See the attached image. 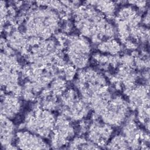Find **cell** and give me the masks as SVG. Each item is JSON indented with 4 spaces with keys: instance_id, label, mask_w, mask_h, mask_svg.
<instances>
[{
    "instance_id": "6da1fadb",
    "label": "cell",
    "mask_w": 150,
    "mask_h": 150,
    "mask_svg": "<svg viewBox=\"0 0 150 150\" xmlns=\"http://www.w3.org/2000/svg\"><path fill=\"white\" fill-rule=\"evenodd\" d=\"M74 24L81 35L94 43L99 44L114 38L116 29L104 15L94 7L85 4L74 12Z\"/></svg>"
},
{
    "instance_id": "7a4b0ae2",
    "label": "cell",
    "mask_w": 150,
    "mask_h": 150,
    "mask_svg": "<svg viewBox=\"0 0 150 150\" xmlns=\"http://www.w3.org/2000/svg\"><path fill=\"white\" fill-rule=\"evenodd\" d=\"M116 33L127 47L149 42V29L141 25L142 17L131 5L122 6L114 17Z\"/></svg>"
},
{
    "instance_id": "3957f363",
    "label": "cell",
    "mask_w": 150,
    "mask_h": 150,
    "mask_svg": "<svg viewBox=\"0 0 150 150\" xmlns=\"http://www.w3.org/2000/svg\"><path fill=\"white\" fill-rule=\"evenodd\" d=\"M60 26L59 14L44 6L32 9L26 15L23 23V32L28 38L40 40L49 39Z\"/></svg>"
},
{
    "instance_id": "277c9868",
    "label": "cell",
    "mask_w": 150,
    "mask_h": 150,
    "mask_svg": "<svg viewBox=\"0 0 150 150\" xmlns=\"http://www.w3.org/2000/svg\"><path fill=\"white\" fill-rule=\"evenodd\" d=\"M74 84L76 90L87 104L91 97L108 87V82L105 76L91 67L80 70Z\"/></svg>"
},
{
    "instance_id": "5b68a950",
    "label": "cell",
    "mask_w": 150,
    "mask_h": 150,
    "mask_svg": "<svg viewBox=\"0 0 150 150\" xmlns=\"http://www.w3.org/2000/svg\"><path fill=\"white\" fill-rule=\"evenodd\" d=\"M56 118L52 111L37 107L27 112L23 126L25 130L43 138H49L54 128Z\"/></svg>"
},
{
    "instance_id": "8992f818",
    "label": "cell",
    "mask_w": 150,
    "mask_h": 150,
    "mask_svg": "<svg viewBox=\"0 0 150 150\" xmlns=\"http://www.w3.org/2000/svg\"><path fill=\"white\" fill-rule=\"evenodd\" d=\"M58 108L60 114L72 122L85 119L91 110L78 91L74 88L67 89L59 97Z\"/></svg>"
},
{
    "instance_id": "52a82bcc",
    "label": "cell",
    "mask_w": 150,
    "mask_h": 150,
    "mask_svg": "<svg viewBox=\"0 0 150 150\" xmlns=\"http://www.w3.org/2000/svg\"><path fill=\"white\" fill-rule=\"evenodd\" d=\"M91 53L90 41L81 35H73L66 40V54L70 64L80 70L87 67Z\"/></svg>"
},
{
    "instance_id": "ba28073f",
    "label": "cell",
    "mask_w": 150,
    "mask_h": 150,
    "mask_svg": "<svg viewBox=\"0 0 150 150\" xmlns=\"http://www.w3.org/2000/svg\"><path fill=\"white\" fill-rule=\"evenodd\" d=\"M127 100L119 94H114L97 118L112 127L121 125L129 113Z\"/></svg>"
},
{
    "instance_id": "9c48e42d",
    "label": "cell",
    "mask_w": 150,
    "mask_h": 150,
    "mask_svg": "<svg viewBox=\"0 0 150 150\" xmlns=\"http://www.w3.org/2000/svg\"><path fill=\"white\" fill-rule=\"evenodd\" d=\"M52 39L41 40L32 46L28 53V60L32 64L42 67L53 65L60 57L58 45Z\"/></svg>"
},
{
    "instance_id": "30bf717a",
    "label": "cell",
    "mask_w": 150,
    "mask_h": 150,
    "mask_svg": "<svg viewBox=\"0 0 150 150\" xmlns=\"http://www.w3.org/2000/svg\"><path fill=\"white\" fill-rule=\"evenodd\" d=\"M75 132L73 122L64 115H59L49 137L50 148L57 149L68 145L74 138Z\"/></svg>"
},
{
    "instance_id": "8fae6325",
    "label": "cell",
    "mask_w": 150,
    "mask_h": 150,
    "mask_svg": "<svg viewBox=\"0 0 150 150\" xmlns=\"http://www.w3.org/2000/svg\"><path fill=\"white\" fill-rule=\"evenodd\" d=\"M112 127L98 118H95L87 127V138L101 148L106 145L112 137Z\"/></svg>"
},
{
    "instance_id": "7c38bea8",
    "label": "cell",
    "mask_w": 150,
    "mask_h": 150,
    "mask_svg": "<svg viewBox=\"0 0 150 150\" xmlns=\"http://www.w3.org/2000/svg\"><path fill=\"white\" fill-rule=\"evenodd\" d=\"M15 145L22 149H50L49 144L43 138L27 130L16 132Z\"/></svg>"
},
{
    "instance_id": "4fadbf2b",
    "label": "cell",
    "mask_w": 150,
    "mask_h": 150,
    "mask_svg": "<svg viewBox=\"0 0 150 150\" xmlns=\"http://www.w3.org/2000/svg\"><path fill=\"white\" fill-rule=\"evenodd\" d=\"M20 71L5 66H1V86L6 93L20 95L22 87L19 83Z\"/></svg>"
},
{
    "instance_id": "5bb4252c",
    "label": "cell",
    "mask_w": 150,
    "mask_h": 150,
    "mask_svg": "<svg viewBox=\"0 0 150 150\" xmlns=\"http://www.w3.org/2000/svg\"><path fill=\"white\" fill-rule=\"evenodd\" d=\"M22 107V103L19 96L5 93L1 90V115L12 120L19 114Z\"/></svg>"
},
{
    "instance_id": "9a60e30c",
    "label": "cell",
    "mask_w": 150,
    "mask_h": 150,
    "mask_svg": "<svg viewBox=\"0 0 150 150\" xmlns=\"http://www.w3.org/2000/svg\"><path fill=\"white\" fill-rule=\"evenodd\" d=\"M15 131V126L11 119L1 115L0 141L3 149H18L15 145H13L16 139Z\"/></svg>"
},
{
    "instance_id": "2e32d148",
    "label": "cell",
    "mask_w": 150,
    "mask_h": 150,
    "mask_svg": "<svg viewBox=\"0 0 150 150\" xmlns=\"http://www.w3.org/2000/svg\"><path fill=\"white\" fill-rule=\"evenodd\" d=\"M125 94L131 109L136 110L140 107L149 105V85H135Z\"/></svg>"
},
{
    "instance_id": "e0dca14e",
    "label": "cell",
    "mask_w": 150,
    "mask_h": 150,
    "mask_svg": "<svg viewBox=\"0 0 150 150\" xmlns=\"http://www.w3.org/2000/svg\"><path fill=\"white\" fill-rule=\"evenodd\" d=\"M138 75L133 67L120 64L115 77V81L122 84L126 93L136 85Z\"/></svg>"
},
{
    "instance_id": "ac0fdd59",
    "label": "cell",
    "mask_w": 150,
    "mask_h": 150,
    "mask_svg": "<svg viewBox=\"0 0 150 150\" xmlns=\"http://www.w3.org/2000/svg\"><path fill=\"white\" fill-rule=\"evenodd\" d=\"M6 41L8 46L13 50L25 53L29 50L28 38L23 32L18 30L10 31L7 35Z\"/></svg>"
},
{
    "instance_id": "d6986e66",
    "label": "cell",
    "mask_w": 150,
    "mask_h": 150,
    "mask_svg": "<svg viewBox=\"0 0 150 150\" xmlns=\"http://www.w3.org/2000/svg\"><path fill=\"white\" fill-rule=\"evenodd\" d=\"M84 4L94 7L103 15H104L108 19L114 18L117 11L116 2L114 1H86L84 2Z\"/></svg>"
},
{
    "instance_id": "ffe728a7",
    "label": "cell",
    "mask_w": 150,
    "mask_h": 150,
    "mask_svg": "<svg viewBox=\"0 0 150 150\" xmlns=\"http://www.w3.org/2000/svg\"><path fill=\"white\" fill-rule=\"evenodd\" d=\"M97 48L99 51L103 53H106L110 55H115L118 54L122 49L120 42L114 38L109 39L103 41L98 44Z\"/></svg>"
},
{
    "instance_id": "44dd1931",
    "label": "cell",
    "mask_w": 150,
    "mask_h": 150,
    "mask_svg": "<svg viewBox=\"0 0 150 150\" xmlns=\"http://www.w3.org/2000/svg\"><path fill=\"white\" fill-rule=\"evenodd\" d=\"M69 149H98L101 148L87 139L81 137L73 138L67 145Z\"/></svg>"
},
{
    "instance_id": "7402d4cb",
    "label": "cell",
    "mask_w": 150,
    "mask_h": 150,
    "mask_svg": "<svg viewBox=\"0 0 150 150\" xmlns=\"http://www.w3.org/2000/svg\"><path fill=\"white\" fill-rule=\"evenodd\" d=\"M105 148L110 149H130L127 141L121 134L111 137L106 144Z\"/></svg>"
},
{
    "instance_id": "603a6c76",
    "label": "cell",
    "mask_w": 150,
    "mask_h": 150,
    "mask_svg": "<svg viewBox=\"0 0 150 150\" xmlns=\"http://www.w3.org/2000/svg\"><path fill=\"white\" fill-rule=\"evenodd\" d=\"M49 90L53 94L60 97L67 90L66 82L61 78H57L51 81Z\"/></svg>"
},
{
    "instance_id": "cb8c5ba5",
    "label": "cell",
    "mask_w": 150,
    "mask_h": 150,
    "mask_svg": "<svg viewBox=\"0 0 150 150\" xmlns=\"http://www.w3.org/2000/svg\"><path fill=\"white\" fill-rule=\"evenodd\" d=\"M9 16V9L6 7V2L5 1L1 2V30L3 28L4 25L6 22V20L8 19Z\"/></svg>"
},
{
    "instance_id": "d4e9b609",
    "label": "cell",
    "mask_w": 150,
    "mask_h": 150,
    "mask_svg": "<svg viewBox=\"0 0 150 150\" xmlns=\"http://www.w3.org/2000/svg\"><path fill=\"white\" fill-rule=\"evenodd\" d=\"M129 5H133L134 6H137L139 8H144L146 6V1H129Z\"/></svg>"
},
{
    "instance_id": "484cf974",
    "label": "cell",
    "mask_w": 150,
    "mask_h": 150,
    "mask_svg": "<svg viewBox=\"0 0 150 150\" xmlns=\"http://www.w3.org/2000/svg\"><path fill=\"white\" fill-rule=\"evenodd\" d=\"M142 23H143L145 26H149V9H147V11H145V13L144 16L142 18Z\"/></svg>"
}]
</instances>
